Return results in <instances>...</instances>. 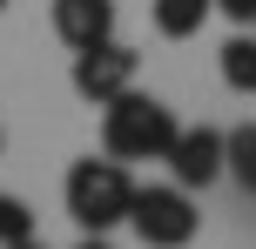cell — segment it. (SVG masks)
I'll list each match as a JSON object with an SVG mask.
<instances>
[{"mask_svg": "<svg viewBox=\"0 0 256 249\" xmlns=\"http://www.w3.org/2000/svg\"><path fill=\"white\" fill-rule=\"evenodd\" d=\"M61 196H68V216H74L81 236H108V229L128 223V209H135V175H128L122 155L102 148V155H81L74 169H68Z\"/></svg>", "mask_w": 256, "mask_h": 249, "instance_id": "obj_1", "label": "cell"}, {"mask_svg": "<svg viewBox=\"0 0 256 249\" xmlns=\"http://www.w3.org/2000/svg\"><path fill=\"white\" fill-rule=\"evenodd\" d=\"M182 121L168 101H155V94H115V101L102 108V148L122 162H168V148H176Z\"/></svg>", "mask_w": 256, "mask_h": 249, "instance_id": "obj_2", "label": "cell"}, {"mask_svg": "<svg viewBox=\"0 0 256 249\" xmlns=\"http://www.w3.org/2000/svg\"><path fill=\"white\" fill-rule=\"evenodd\" d=\"M128 229H135L148 249H189L196 229H202V216H196V196L182 182H148V189H135Z\"/></svg>", "mask_w": 256, "mask_h": 249, "instance_id": "obj_3", "label": "cell"}, {"mask_svg": "<svg viewBox=\"0 0 256 249\" xmlns=\"http://www.w3.org/2000/svg\"><path fill=\"white\" fill-rule=\"evenodd\" d=\"M135 67H142V54L128 47V40H94V47H74V67H68V81H74V94L81 101H94V108H108L115 94L135 88Z\"/></svg>", "mask_w": 256, "mask_h": 249, "instance_id": "obj_4", "label": "cell"}, {"mask_svg": "<svg viewBox=\"0 0 256 249\" xmlns=\"http://www.w3.org/2000/svg\"><path fill=\"white\" fill-rule=\"evenodd\" d=\"M230 175V135L222 128H182L176 148H168V182H182L196 196V189L222 182Z\"/></svg>", "mask_w": 256, "mask_h": 249, "instance_id": "obj_5", "label": "cell"}, {"mask_svg": "<svg viewBox=\"0 0 256 249\" xmlns=\"http://www.w3.org/2000/svg\"><path fill=\"white\" fill-rule=\"evenodd\" d=\"M54 34L68 47H94L115 34V0H54Z\"/></svg>", "mask_w": 256, "mask_h": 249, "instance_id": "obj_6", "label": "cell"}, {"mask_svg": "<svg viewBox=\"0 0 256 249\" xmlns=\"http://www.w3.org/2000/svg\"><path fill=\"white\" fill-rule=\"evenodd\" d=\"M209 13H216V0H148V20H155V34H162V40L202 34Z\"/></svg>", "mask_w": 256, "mask_h": 249, "instance_id": "obj_7", "label": "cell"}, {"mask_svg": "<svg viewBox=\"0 0 256 249\" xmlns=\"http://www.w3.org/2000/svg\"><path fill=\"white\" fill-rule=\"evenodd\" d=\"M216 67H222V81H230L236 94H256V34H236V40H222Z\"/></svg>", "mask_w": 256, "mask_h": 249, "instance_id": "obj_8", "label": "cell"}, {"mask_svg": "<svg viewBox=\"0 0 256 249\" xmlns=\"http://www.w3.org/2000/svg\"><path fill=\"white\" fill-rule=\"evenodd\" d=\"M230 182L243 189V196H256V121L230 128Z\"/></svg>", "mask_w": 256, "mask_h": 249, "instance_id": "obj_9", "label": "cell"}, {"mask_svg": "<svg viewBox=\"0 0 256 249\" xmlns=\"http://www.w3.org/2000/svg\"><path fill=\"white\" fill-rule=\"evenodd\" d=\"M27 236H34V209H27L20 196H0V249H14Z\"/></svg>", "mask_w": 256, "mask_h": 249, "instance_id": "obj_10", "label": "cell"}, {"mask_svg": "<svg viewBox=\"0 0 256 249\" xmlns=\"http://www.w3.org/2000/svg\"><path fill=\"white\" fill-rule=\"evenodd\" d=\"M216 13L236 20V27H256V0H216Z\"/></svg>", "mask_w": 256, "mask_h": 249, "instance_id": "obj_11", "label": "cell"}, {"mask_svg": "<svg viewBox=\"0 0 256 249\" xmlns=\"http://www.w3.org/2000/svg\"><path fill=\"white\" fill-rule=\"evenodd\" d=\"M74 249H115V243H108V236H81Z\"/></svg>", "mask_w": 256, "mask_h": 249, "instance_id": "obj_12", "label": "cell"}, {"mask_svg": "<svg viewBox=\"0 0 256 249\" xmlns=\"http://www.w3.org/2000/svg\"><path fill=\"white\" fill-rule=\"evenodd\" d=\"M14 249H40V243H34V236H27V243H14Z\"/></svg>", "mask_w": 256, "mask_h": 249, "instance_id": "obj_13", "label": "cell"}, {"mask_svg": "<svg viewBox=\"0 0 256 249\" xmlns=\"http://www.w3.org/2000/svg\"><path fill=\"white\" fill-rule=\"evenodd\" d=\"M0 7H7V0H0Z\"/></svg>", "mask_w": 256, "mask_h": 249, "instance_id": "obj_14", "label": "cell"}, {"mask_svg": "<svg viewBox=\"0 0 256 249\" xmlns=\"http://www.w3.org/2000/svg\"><path fill=\"white\" fill-rule=\"evenodd\" d=\"M0 142H7V135H0Z\"/></svg>", "mask_w": 256, "mask_h": 249, "instance_id": "obj_15", "label": "cell"}]
</instances>
